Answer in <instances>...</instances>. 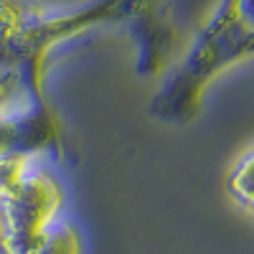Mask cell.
Returning a JSON list of instances; mask_svg holds the SVG:
<instances>
[{
    "label": "cell",
    "mask_w": 254,
    "mask_h": 254,
    "mask_svg": "<svg viewBox=\"0 0 254 254\" xmlns=\"http://www.w3.org/2000/svg\"><path fill=\"white\" fill-rule=\"evenodd\" d=\"M102 26H125L137 49V74L155 76L171 59L178 31L168 0H89L66 13H38L13 36L0 41V66L18 71L31 87L44 89V66L51 51Z\"/></svg>",
    "instance_id": "6da1fadb"
},
{
    "label": "cell",
    "mask_w": 254,
    "mask_h": 254,
    "mask_svg": "<svg viewBox=\"0 0 254 254\" xmlns=\"http://www.w3.org/2000/svg\"><path fill=\"white\" fill-rule=\"evenodd\" d=\"M64 190L59 181L33 165L13 190L0 198V252L38 254L59 224Z\"/></svg>",
    "instance_id": "7a4b0ae2"
},
{
    "label": "cell",
    "mask_w": 254,
    "mask_h": 254,
    "mask_svg": "<svg viewBox=\"0 0 254 254\" xmlns=\"http://www.w3.org/2000/svg\"><path fill=\"white\" fill-rule=\"evenodd\" d=\"M226 190L239 206L254 214V150L247 153L226 178Z\"/></svg>",
    "instance_id": "3957f363"
},
{
    "label": "cell",
    "mask_w": 254,
    "mask_h": 254,
    "mask_svg": "<svg viewBox=\"0 0 254 254\" xmlns=\"http://www.w3.org/2000/svg\"><path fill=\"white\" fill-rule=\"evenodd\" d=\"M38 254H81V237L71 224H56Z\"/></svg>",
    "instance_id": "277c9868"
},
{
    "label": "cell",
    "mask_w": 254,
    "mask_h": 254,
    "mask_svg": "<svg viewBox=\"0 0 254 254\" xmlns=\"http://www.w3.org/2000/svg\"><path fill=\"white\" fill-rule=\"evenodd\" d=\"M36 8L26 5L23 0H0V41L13 36L31 18Z\"/></svg>",
    "instance_id": "5b68a950"
}]
</instances>
